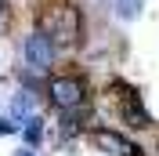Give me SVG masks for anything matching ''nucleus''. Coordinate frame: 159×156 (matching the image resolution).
Returning <instances> with one entry per match:
<instances>
[{"mask_svg": "<svg viewBox=\"0 0 159 156\" xmlns=\"http://www.w3.org/2000/svg\"><path fill=\"white\" fill-rule=\"evenodd\" d=\"M36 29H43L51 40H54V47H72L80 40V33H83V15H80L76 4H69V0H58V4H43V7L36 11Z\"/></svg>", "mask_w": 159, "mask_h": 156, "instance_id": "f257e3e1", "label": "nucleus"}, {"mask_svg": "<svg viewBox=\"0 0 159 156\" xmlns=\"http://www.w3.org/2000/svg\"><path fill=\"white\" fill-rule=\"evenodd\" d=\"M43 98H47L54 109L83 105V102H87V84H83V76H69V73H61V76H51L47 84H43Z\"/></svg>", "mask_w": 159, "mask_h": 156, "instance_id": "f03ea898", "label": "nucleus"}, {"mask_svg": "<svg viewBox=\"0 0 159 156\" xmlns=\"http://www.w3.org/2000/svg\"><path fill=\"white\" fill-rule=\"evenodd\" d=\"M22 58H25L29 69H36V73H51V66L58 62V47H54V40L43 29H29L25 40H22Z\"/></svg>", "mask_w": 159, "mask_h": 156, "instance_id": "7ed1b4c3", "label": "nucleus"}, {"mask_svg": "<svg viewBox=\"0 0 159 156\" xmlns=\"http://www.w3.org/2000/svg\"><path fill=\"white\" fill-rule=\"evenodd\" d=\"M90 138H94V145H98L101 153H109V156H138V149L130 145L123 134L109 131V127H98V131H94Z\"/></svg>", "mask_w": 159, "mask_h": 156, "instance_id": "20e7f679", "label": "nucleus"}, {"mask_svg": "<svg viewBox=\"0 0 159 156\" xmlns=\"http://www.w3.org/2000/svg\"><path fill=\"white\" fill-rule=\"evenodd\" d=\"M18 131H22V142H25L29 149H36L40 142L47 138V120L40 116V113H29V116L18 124Z\"/></svg>", "mask_w": 159, "mask_h": 156, "instance_id": "39448f33", "label": "nucleus"}, {"mask_svg": "<svg viewBox=\"0 0 159 156\" xmlns=\"http://www.w3.org/2000/svg\"><path fill=\"white\" fill-rule=\"evenodd\" d=\"M29 113H36V95L22 87V91H15V95H11V102H7V116L22 124V120L29 116Z\"/></svg>", "mask_w": 159, "mask_h": 156, "instance_id": "423d86ee", "label": "nucleus"}, {"mask_svg": "<svg viewBox=\"0 0 159 156\" xmlns=\"http://www.w3.org/2000/svg\"><path fill=\"white\" fill-rule=\"evenodd\" d=\"M141 7H145V0H116V15L119 18H138Z\"/></svg>", "mask_w": 159, "mask_h": 156, "instance_id": "0eeeda50", "label": "nucleus"}, {"mask_svg": "<svg viewBox=\"0 0 159 156\" xmlns=\"http://www.w3.org/2000/svg\"><path fill=\"white\" fill-rule=\"evenodd\" d=\"M18 131V120H11V116H0V134H15Z\"/></svg>", "mask_w": 159, "mask_h": 156, "instance_id": "6e6552de", "label": "nucleus"}, {"mask_svg": "<svg viewBox=\"0 0 159 156\" xmlns=\"http://www.w3.org/2000/svg\"><path fill=\"white\" fill-rule=\"evenodd\" d=\"M7 18H11V0H0V29L7 26Z\"/></svg>", "mask_w": 159, "mask_h": 156, "instance_id": "1a4fd4ad", "label": "nucleus"}, {"mask_svg": "<svg viewBox=\"0 0 159 156\" xmlns=\"http://www.w3.org/2000/svg\"><path fill=\"white\" fill-rule=\"evenodd\" d=\"M15 156H36V153H33V149L25 145V149H18V153H15Z\"/></svg>", "mask_w": 159, "mask_h": 156, "instance_id": "9d476101", "label": "nucleus"}]
</instances>
